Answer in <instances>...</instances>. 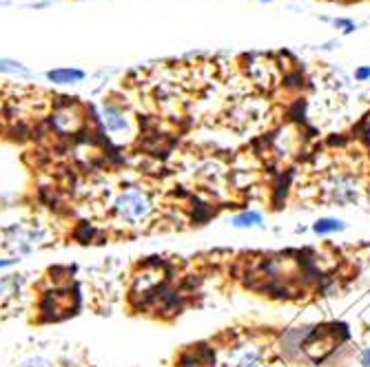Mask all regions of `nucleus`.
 I'll return each instance as SVG.
<instances>
[{
	"label": "nucleus",
	"mask_w": 370,
	"mask_h": 367,
	"mask_svg": "<svg viewBox=\"0 0 370 367\" xmlns=\"http://www.w3.org/2000/svg\"><path fill=\"white\" fill-rule=\"evenodd\" d=\"M20 259L16 257H0V270H7V268H14Z\"/></svg>",
	"instance_id": "obj_13"
},
{
	"label": "nucleus",
	"mask_w": 370,
	"mask_h": 367,
	"mask_svg": "<svg viewBox=\"0 0 370 367\" xmlns=\"http://www.w3.org/2000/svg\"><path fill=\"white\" fill-rule=\"evenodd\" d=\"M262 3H269V0H262Z\"/></svg>",
	"instance_id": "obj_16"
},
{
	"label": "nucleus",
	"mask_w": 370,
	"mask_h": 367,
	"mask_svg": "<svg viewBox=\"0 0 370 367\" xmlns=\"http://www.w3.org/2000/svg\"><path fill=\"white\" fill-rule=\"evenodd\" d=\"M346 230V224L337 217H320L313 224V232L320 234V237H326V234H335V232H343Z\"/></svg>",
	"instance_id": "obj_8"
},
{
	"label": "nucleus",
	"mask_w": 370,
	"mask_h": 367,
	"mask_svg": "<svg viewBox=\"0 0 370 367\" xmlns=\"http://www.w3.org/2000/svg\"><path fill=\"white\" fill-rule=\"evenodd\" d=\"M87 77V73L82 69H75V67H60V69H51L47 71V80L51 84H58V87H69V84H78Z\"/></svg>",
	"instance_id": "obj_6"
},
{
	"label": "nucleus",
	"mask_w": 370,
	"mask_h": 367,
	"mask_svg": "<svg viewBox=\"0 0 370 367\" xmlns=\"http://www.w3.org/2000/svg\"><path fill=\"white\" fill-rule=\"evenodd\" d=\"M360 365H362V367H370V347L362 350V354H360Z\"/></svg>",
	"instance_id": "obj_14"
},
{
	"label": "nucleus",
	"mask_w": 370,
	"mask_h": 367,
	"mask_svg": "<svg viewBox=\"0 0 370 367\" xmlns=\"http://www.w3.org/2000/svg\"><path fill=\"white\" fill-rule=\"evenodd\" d=\"M0 73L3 75H27L29 69L24 67L18 60H9V58H0Z\"/></svg>",
	"instance_id": "obj_9"
},
{
	"label": "nucleus",
	"mask_w": 370,
	"mask_h": 367,
	"mask_svg": "<svg viewBox=\"0 0 370 367\" xmlns=\"http://www.w3.org/2000/svg\"><path fill=\"white\" fill-rule=\"evenodd\" d=\"M43 244H45V232L36 224H11L3 228V248L14 257L31 255Z\"/></svg>",
	"instance_id": "obj_3"
},
{
	"label": "nucleus",
	"mask_w": 370,
	"mask_h": 367,
	"mask_svg": "<svg viewBox=\"0 0 370 367\" xmlns=\"http://www.w3.org/2000/svg\"><path fill=\"white\" fill-rule=\"evenodd\" d=\"M51 128L56 130L58 135H73L78 133L84 124V113L78 102H67V104H58L54 113L49 115Z\"/></svg>",
	"instance_id": "obj_5"
},
{
	"label": "nucleus",
	"mask_w": 370,
	"mask_h": 367,
	"mask_svg": "<svg viewBox=\"0 0 370 367\" xmlns=\"http://www.w3.org/2000/svg\"><path fill=\"white\" fill-rule=\"evenodd\" d=\"M322 200L333 206H353L360 204L364 195V184L350 170H330V173L320 184Z\"/></svg>",
	"instance_id": "obj_2"
},
{
	"label": "nucleus",
	"mask_w": 370,
	"mask_h": 367,
	"mask_svg": "<svg viewBox=\"0 0 370 367\" xmlns=\"http://www.w3.org/2000/svg\"><path fill=\"white\" fill-rule=\"evenodd\" d=\"M231 226L233 228H239V230H246V228H262L264 226V215L260 211H242L237 213L235 217H231Z\"/></svg>",
	"instance_id": "obj_7"
},
{
	"label": "nucleus",
	"mask_w": 370,
	"mask_h": 367,
	"mask_svg": "<svg viewBox=\"0 0 370 367\" xmlns=\"http://www.w3.org/2000/svg\"><path fill=\"white\" fill-rule=\"evenodd\" d=\"M111 215L124 228H142L156 215V200L142 186H126L113 197Z\"/></svg>",
	"instance_id": "obj_1"
},
{
	"label": "nucleus",
	"mask_w": 370,
	"mask_h": 367,
	"mask_svg": "<svg viewBox=\"0 0 370 367\" xmlns=\"http://www.w3.org/2000/svg\"><path fill=\"white\" fill-rule=\"evenodd\" d=\"M366 142H368V147H370V120L366 122Z\"/></svg>",
	"instance_id": "obj_15"
},
{
	"label": "nucleus",
	"mask_w": 370,
	"mask_h": 367,
	"mask_svg": "<svg viewBox=\"0 0 370 367\" xmlns=\"http://www.w3.org/2000/svg\"><path fill=\"white\" fill-rule=\"evenodd\" d=\"M333 24L337 29H341L343 33H350V31H355L357 29V24L353 22V20H343V18H335L333 20Z\"/></svg>",
	"instance_id": "obj_11"
},
{
	"label": "nucleus",
	"mask_w": 370,
	"mask_h": 367,
	"mask_svg": "<svg viewBox=\"0 0 370 367\" xmlns=\"http://www.w3.org/2000/svg\"><path fill=\"white\" fill-rule=\"evenodd\" d=\"M258 361H260V352L253 350V352H249L246 357L239 361V367H258Z\"/></svg>",
	"instance_id": "obj_10"
},
{
	"label": "nucleus",
	"mask_w": 370,
	"mask_h": 367,
	"mask_svg": "<svg viewBox=\"0 0 370 367\" xmlns=\"http://www.w3.org/2000/svg\"><path fill=\"white\" fill-rule=\"evenodd\" d=\"M100 122L109 133V137L124 142L126 137H131L135 133V122L131 113L126 111L122 104H116L111 100H105L100 107Z\"/></svg>",
	"instance_id": "obj_4"
},
{
	"label": "nucleus",
	"mask_w": 370,
	"mask_h": 367,
	"mask_svg": "<svg viewBox=\"0 0 370 367\" xmlns=\"http://www.w3.org/2000/svg\"><path fill=\"white\" fill-rule=\"evenodd\" d=\"M355 80L357 82H366V80H370V67H360L355 71Z\"/></svg>",
	"instance_id": "obj_12"
}]
</instances>
